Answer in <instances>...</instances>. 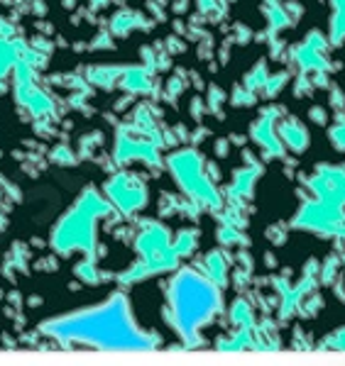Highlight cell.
Masks as SVG:
<instances>
[{"label":"cell","instance_id":"obj_1","mask_svg":"<svg viewBox=\"0 0 345 366\" xmlns=\"http://www.w3.org/2000/svg\"><path fill=\"white\" fill-rule=\"evenodd\" d=\"M83 320H78V334L81 339H88L100 347H142V337L133 329H128V320L118 308V303H110L100 310L81 312Z\"/></svg>","mask_w":345,"mask_h":366}]
</instances>
